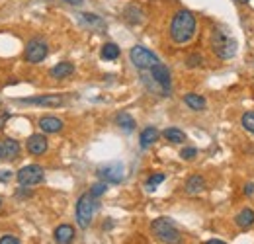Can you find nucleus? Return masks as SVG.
Returning a JSON list of instances; mask_svg holds the SVG:
<instances>
[{"mask_svg":"<svg viewBox=\"0 0 254 244\" xmlns=\"http://www.w3.org/2000/svg\"><path fill=\"white\" fill-rule=\"evenodd\" d=\"M47 53H49L47 41H43L41 37H33V39L28 41V45L24 49V59L30 62V64H37V62L45 61Z\"/></svg>","mask_w":254,"mask_h":244,"instance_id":"423d86ee","label":"nucleus"},{"mask_svg":"<svg viewBox=\"0 0 254 244\" xmlns=\"http://www.w3.org/2000/svg\"><path fill=\"white\" fill-rule=\"evenodd\" d=\"M0 145H2V158H6V160H16V158L20 156L22 147H20V143H18L16 139L6 137Z\"/></svg>","mask_w":254,"mask_h":244,"instance_id":"f8f14e48","label":"nucleus"},{"mask_svg":"<svg viewBox=\"0 0 254 244\" xmlns=\"http://www.w3.org/2000/svg\"><path fill=\"white\" fill-rule=\"evenodd\" d=\"M98 178L106 183H122L126 178V168L122 162H110L106 166L98 168Z\"/></svg>","mask_w":254,"mask_h":244,"instance_id":"6e6552de","label":"nucleus"},{"mask_svg":"<svg viewBox=\"0 0 254 244\" xmlns=\"http://www.w3.org/2000/svg\"><path fill=\"white\" fill-rule=\"evenodd\" d=\"M151 231H153V235L157 237V241L164 244H180L182 243V235H180V231L176 229V225L170 221V219H166V217H160V219H155L153 223H151Z\"/></svg>","mask_w":254,"mask_h":244,"instance_id":"f03ea898","label":"nucleus"},{"mask_svg":"<svg viewBox=\"0 0 254 244\" xmlns=\"http://www.w3.org/2000/svg\"><path fill=\"white\" fill-rule=\"evenodd\" d=\"M211 49L219 59H233L237 55L239 45L229 33H225L223 30H213V33H211Z\"/></svg>","mask_w":254,"mask_h":244,"instance_id":"7ed1b4c3","label":"nucleus"},{"mask_svg":"<svg viewBox=\"0 0 254 244\" xmlns=\"http://www.w3.org/2000/svg\"><path fill=\"white\" fill-rule=\"evenodd\" d=\"M195 35V16L190 10H178L170 20V37L174 43L184 45Z\"/></svg>","mask_w":254,"mask_h":244,"instance_id":"f257e3e1","label":"nucleus"},{"mask_svg":"<svg viewBox=\"0 0 254 244\" xmlns=\"http://www.w3.org/2000/svg\"><path fill=\"white\" fill-rule=\"evenodd\" d=\"M6 120H8V116H2V118H0V127H2V123L6 122Z\"/></svg>","mask_w":254,"mask_h":244,"instance_id":"c9c22d12","label":"nucleus"},{"mask_svg":"<svg viewBox=\"0 0 254 244\" xmlns=\"http://www.w3.org/2000/svg\"><path fill=\"white\" fill-rule=\"evenodd\" d=\"M98 209V197H94L90 191L82 193L76 201V223L80 229H88L92 225V219Z\"/></svg>","mask_w":254,"mask_h":244,"instance_id":"20e7f679","label":"nucleus"},{"mask_svg":"<svg viewBox=\"0 0 254 244\" xmlns=\"http://www.w3.org/2000/svg\"><path fill=\"white\" fill-rule=\"evenodd\" d=\"M164 178H166L164 174H153V176H149V180H147V183H145V187H147L149 191H155L157 185L164 182Z\"/></svg>","mask_w":254,"mask_h":244,"instance_id":"393cba45","label":"nucleus"},{"mask_svg":"<svg viewBox=\"0 0 254 244\" xmlns=\"http://www.w3.org/2000/svg\"><path fill=\"white\" fill-rule=\"evenodd\" d=\"M205 244H227V243H223V241H207Z\"/></svg>","mask_w":254,"mask_h":244,"instance_id":"f704fd0d","label":"nucleus"},{"mask_svg":"<svg viewBox=\"0 0 254 244\" xmlns=\"http://www.w3.org/2000/svg\"><path fill=\"white\" fill-rule=\"evenodd\" d=\"M184 104H186L190 110H193V112H201V110H205V106H207L205 98L199 96V94H193V92L184 96Z\"/></svg>","mask_w":254,"mask_h":244,"instance_id":"6ab92c4d","label":"nucleus"},{"mask_svg":"<svg viewBox=\"0 0 254 244\" xmlns=\"http://www.w3.org/2000/svg\"><path fill=\"white\" fill-rule=\"evenodd\" d=\"M245 193H247V195H253V193H254L253 183H247V185H245Z\"/></svg>","mask_w":254,"mask_h":244,"instance_id":"473e14b6","label":"nucleus"},{"mask_svg":"<svg viewBox=\"0 0 254 244\" xmlns=\"http://www.w3.org/2000/svg\"><path fill=\"white\" fill-rule=\"evenodd\" d=\"M195 156H197V149H193V147H186V149L180 151V158L182 160H193Z\"/></svg>","mask_w":254,"mask_h":244,"instance_id":"cd10ccee","label":"nucleus"},{"mask_svg":"<svg viewBox=\"0 0 254 244\" xmlns=\"http://www.w3.org/2000/svg\"><path fill=\"white\" fill-rule=\"evenodd\" d=\"M184 189H186V193H190V195H195V193L203 191V189H205V180H203V176H199V174L190 176V178L186 180Z\"/></svg>","mask_w":254,"mask_h":244,"instance_id":"a211bd4d","label":"nucleus"},{"mask_svg":"<svg viewBox=\"0 0 254 244\" xmlns=\"http://www.w3.org/2000/svg\"><path fill=\"white\" fill-rule=\"evenodd\" d=\"M0 158H2V145H0Z\"/></svg>","mask_w":254,"mask_h":244,"instance_id":"4c0bfd02","label":"nucleus"},{"mask_svg":"<svg viewBox=\"0 0 254 244\" xmlns=\"http://www.w3.org/2000/svg\"><path fill=\"white\" fill-rule=\"evenodd\" d=\"M106 191H108V183L102 182V180H100V182H96L94 185L90 187V193H92L94 197H100V195H104Z\"/></svg>","mask_w":254,"mask_h":244,"instance_id":"bb28decb","label":"nucleus"},{"mask_svg":"<svg viewBox=\"0 0 254 244\" xmlns=\"http://www.w3.org/2000/svg\"><path fill=\"white\" fill-rule=\"evenodd\" d=\"M116 123H118L120 129H124L127 133H131V131L135 129V120H133L127 112H120V114L116 116Z\"/></svg>","mask_w":254,"mask_h":244,"instance_id":"b1692460","label":"nucleus"},{"mask_svg":"<svg viewBox=\"0 0 254 244\" xmlns=\"http://www.w3.org/2000/svg\"><path fill=\"white\" fill-rule=\"evenodd\" d=\"M30 195H32V193L26 191V189H18V191H16V197H30Z\"/></svg>","mask_w":254,"mask_h":244,"instance_id":"2f4dec72","label":"nucleus"},{"mask_svg":"<svg viewBox=\"0 0 254 244\" xmlns=\"http://www.w3.org/2000/svg\"><path fill=\"white\" fill-rule=\"evenodd\" d=\"M129 59L131 62L139 68V70H151L159 61V57L153 53V51H149L147 47H143V45H135V47H131V51H129Z\"/></svg>","mask_w":254,"mask_h":244,"instance_id":"39448f33","label":"nucleus"},{"mask_svg":"<svg viewBox=\"0 0 254 244\" xmlns=\"http://www.w3.org/2000/svg\"><path fill=\"white\" fill-rule=\"evenodd\" d=\"M162 137H164L166 141L174 143V145H180V143L186 141V133H184L182 129H178V127H168V129H164V131H162Z\"/></svg>","mask_w":254,"mask_h":244,"instance_id":"5701e85b","label":"nucleus"},{"mask_svg":"<svg viewBox=\"0 0 254 244\" xmlns=\"http://www.w3.org/2000/svg\"><path fill=\"white\" fill-rule=\"evenodd\" d=\"M151 78L155 80V84L159 86L160 90L164 92V96L170 92V86H172V78H170V70L166 64L162 62H157L153 68H151Z\"/></svg>","mask_w":254,"mask_h":244,"instance_id":"1a4fd4ad","label":"nucleus"},{"mask_svg":"<svg viewBox=\"0 0 254 244\" xmlns=\"http://www.w3.org/2000/svg\"><path fill=\"white\" fill-rule=\"evenodd\" d=\"M124 16H126V20L129 24H141L143 22V10H141V6H137V4H129L126 8V12H124Z\"/></svg>","mask_w":254,"mask_h":244,"instance_id":"412c9836","label":"nucleus"},{"mask_svg":"<svg viewBox=\"0 0 254 244\" xmlns=\"http://www.w3.org/2000/svg\"><path fill=\"white\" fill-rule=\"evenodd\" d=\"M235 2H239V4H247V2H251V0H235Z\"/></svg>","mask_w":254,"mask_h":244,"instance_id":"e433bc0d","label":"nucleus"},{"mask_svg":"<svg viewBox=\"0 0 254 244\" xmlns=\"http://www.w3.org/2000/svg\"><path fill=\"white\" fill-rule=\"evenodd\" d=\"M74 72V64L68 61H61L57 62L51 70H49V74H51V78H55V80H63V78H68L70 74Z\"/></svg>","mask_w":254,"mask_h":244,"instance_id":"4468645a","label":"nucleus"},{"mask_svg":"<svg viewBox=\"0 0 254 244\" xmlns=\"http://www.w3.org/2000/svg\"><path fill=\"white\" fill-rule=\"evenodd\" d=\"M47 137L45 135H32L28 141H26V149L32 156H41V154L47 153Z\"/></svg>","mask_w":254,"mask_h":244,"instance_id":"9b49d317","label":"nucleus"},{"mask_svg":"<svg viewBox=\"0 0 254 244\" xmlns=\"http://www.w3.org/2000/svg\"><path fill=\"white\" fill-rule=\"evenodd\" d=\"M203 62V59H201V55H197V53H193V55H190L188 59H186V64L190 66V68H193V66H199Z\"/></svg>","mask_w":254,"mask_h":244,"instance_id":"c85d7f7f","label":"nucleus"},{"mask_svg":"<svg viewBox=\"0 0 254 244\" xmlns=\"http://www.w3.org/2000/svg\"><path fill=\"white\" fill-rule=\"evenodd\" d=\"M55 244H70L74 241V229L70 225H59L53 233Z\"/></svg>","mask_w":254,"mask_h":244,"instance_id":"2eb2a0df","label":"nucleus"},{"mask_svg":"<svg viewBox=\"0 0 254 244\" xmlns=\"http://www.w3.org/2000/svg\"><path fill=\"white\" fill-rule=\"evenodd\" d=\"M64 2H68V4H72V6H78V4H82V0H64Z\"/></svg>","mask_w":254,"mask_h":244,"instance_id":"72a5a7b5","label":"nucleus"},{"mask_svg":"<svg viewBox=\"0 0 254 244\" xmlns=\"http://www.w3.org/2000/svg\"><path fill=\"white\" fill-rule=\"evenodd\" d=\"M235 223L241 227V229H251L254 225V211L251 207H245L243 211H239L235 217Z\"/></svg>","mask_w":254,"mask_h":244,"instance_id":"aec40b11","label":"nucleus"},{"mask_svg":"<svg viewBox=\"0 0 254 244\" xmlns=\"http://www.w3.org/2000/svg\"><path fill=\"white\" fill-rule=\"evenodd\" d=\"M241 123H243V127H245L247 131L254 133V112H249V114H245V116L241 118Z\"/></svg>","mask_w":254,"mask_h":244,"instance_id":"a878e982","label":"nucleus"},{"mask_svg":"<svg viewBox=\"0 0 254 244\" xmlns=\"http://www.w3.org/2000/svg\"><path fill=\"white\" fill-rule=\"evenodd\" d=\"M0 205H2V199H0Z\"/></svg>","mask_w":254,"mask_h":244,"instance_id":"58836bf2","label":"nucleus"},{"mask_svg":"<svg viewBox=\"0 0 254 244\" xmlns=\"http://www.w3.org/2000/svg\"><path fill=\"white\" fill-rule=\"evenodd\" d=\"M43 168L37 166V164H28V166H22L18 172H16V180L22 187H28V185H37V183L43 182Z\"/></svg>","mask_w":254,"mask_h":244,"instance_id":"0eeeda50","label":"nucleus"},{"mask_svg":"<svg viewBox=\"0 0 254 244\" xmlns=\"http://www.w3.org/2000/svg\"><path fill=\"white\" fill-rule=\"evenodd\" d=\"M0 244H20V241H18L16 237H10V235H4V237L0 239Z\"/></svg>","mask_w":254,"mask_h":244,"instance_id":"c756f323","label":"nucleus"},{"mask_svg":"<svg viewBox=\"0 0 254 244\" xmlns=\"http://www.w3.org/2000/svg\"><path fill=\"white\" fill-rule=\"evenodd\" d=\"M159 129L157 127H145L143 131H141V137H139V141H141V149H149L155 141H159Z\"/></svg>","mask_w":254,"mask_h":244,"instance_id":"f3484780","label":"nucleus"},{"mask_svg":"<svg viewBox=\"0 0 254 244\" xmlns=\"http://www.w3.org/2000/svg\"><path fill=\"white\" fill-rule=\"evenodd\" d=\"M39 129L43 131V133H59V131H63V125L64 123L59 120V118H53V116H43V118H39Z\"/></svg>","mask_w":254,"mask_h":244,"instance_id":"ddd939ff","label":"nucleus"},{"mask_svg":"<svg viewBox=\"0 0 254 244\" xmlns=\"http://www.w3.org/2000/svg\"><path fill=\"white\" fill-rule=\"evenodd\" d=\"M20 104H30V106H43V108H57L63 106L64 100L59 94H45V96H33V98H22L18 100Z\"/></svg>","mask_w":254,"mask_h":244,"instance_id":"9d476101","label":"nucleus"},{"mask_svg":"<svg viewBox=\"0 0 254 244\" xmlns=\"http://www.w3.org/2000/svg\"><path fill=\"white\" fill-rule=\"evenodd\" d=\"M12 178V172L10 170H0V182H8Z\"/></svg>","mask_w":254,"mask_h":244,"instance_id":"7c9ffc66","label":"nucleus"},{"mask_svg":"<svg viewBox=\"0 0 254 244\" xmlns=\"http://www.w3.org/2000/svg\"><path fill=\"white\" fill-rule=\"evenodd\" d=\"M78 20H80V24H82L84 28H90V30H104V28H106L104 20H102L100 16H96V14H90V12L78 14Z\"/></svg>","mask_w":254,"mask_h":244,"instance_id":"dca6fc26","label":"nucleus"},{"mask_svg":"<svg viewBox=\"0 0 254 244\" xmlns=\"http://www.w3.org/2000/svg\"><path fill=\"white\" fill-rule=\"evenodd\" d=\"M120 55H122V49L116 43H104L102 49H100V57L104 61H116Z\"/></svg>","mask_w":254,"mask_h":244,"instance_id":"4be33fe9","label":"nucleus"}]
</instances>
